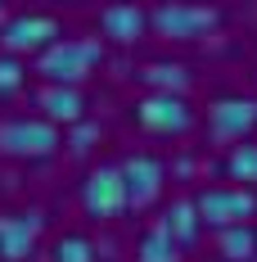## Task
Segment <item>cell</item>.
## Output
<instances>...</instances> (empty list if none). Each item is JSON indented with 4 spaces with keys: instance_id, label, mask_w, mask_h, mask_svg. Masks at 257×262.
Listing matches in <instances>:
<instances>
[{
    "instance_id": "obj_8",
    "label": "cell",
    "mask_w": 257,
    "mask_h": 262,
    "mask_svg": "<svg viewBox=\"0 0 257 262\" xmlns=\"http://www.w3.org/2000/svg\"><path fill=\"white\" fill-rule=\"evenodd\" d=\"M0 41H5L9 54L45 50V46L59 41V23H54L50 14H14V18H5V27H0Z\"/></svg>"
},
{
    "instance_id": "obj_12",
    "label": "cell",
    "mask_w": 257,
    "mask_h": 262,
    "mask_svg": "<svg viewBox=\"0 0 257 262\" xmlns=\"http://www.w3.org/2000/svg\"><path fill=\"white\" fill-rule=\"evenodd\" d=\"M162 226H167V235L176 239L180 249H190V244L199 239V231H203V217H199V204H194V199H176L172 208L162 212Z\"/></svg>"
},
{
    "instance_id": "obj_1",
    "label": "cell",
    "mask_w": 257,
    "mask_h": 262,
    "mask_svg": "<svg viewBox=\"0 0 257 262\" xmlns=\"http://www.w3.org/2000/svg\"><path fill=\"white\" fill-rule=\"evenodd\" d=\"M100 59H104V46L95 41V36H59L54 46L41 50L36 73H45L54 86H77Z\"/></svg>"
},
{
    "instance_id": "obj_3",
    "label": "cell",
    "mask_w": 257,
    "mask_h": 262,
    "mask_svg": "<svg viewBox=\"0 0 257 262\" xmlns=\"http://www.w3.org/2000/svg\"><path fill=\"white\" fill-rule=\"evenodd\" d=\"M0 149L14 158H50L59 149V127L50 118H5L0 122Z\"/></svg>"
},
{
    "instance_id": "obj_20",
    "label": "cell",
    "mask_w": 257,
    "mask_h": 262,
    "mask_svg": "<svg viewBox=\"0 0 257 262\" xmlns=\"http://www.w3.org/2000/svg\"><path fill=\"white\" fill-rule=\"evenodd\" d=\"M90 136H95V127H90V122H81L77 136H73V149H90Z\"/></svg>"
},
{
    "instance_id": "obj_5",
    "label": "cell",
    "mask_w": 257,
    "mask_h": 262,
    "mask_svg": "<svg viewBox=\"0 0 257 262\" xmlns=\"http://www.w3.org/2000/svg\"><path fill=\"white\" fill-rule=\"evenodd\" d=\"M81 204H86L90 217H118V212H127L131 199H127V177H122V167H118V163L90 167L86 181H81Z\"/></svg>"
},
{
    "instance_id": "obj_16",
    "label": "cell",
    "mask_w": 257,
    "mask_h": 262,
    "mask_svg": "<svg viewBox=\"0 0 257 262\" xmlns=\"http://www.w3.org/2000/svg\"><path fill=\"white\" fill-rule=\"evenodd\" d=\"M140 262H180V244L172 235H167V226L158 222L154 231H145V239H140Z\"/></svg>"
},
{
    "instance_id": "obj_10",
    "label": "cell",
    "mask_w": 257,
    "mask_h": 262,
    "mask_svg": "<svg viewBox=\"0 0 257 262\" xmlns=\"http://www.w3.org/2000/svg\"><path fill=\"white\" fill-rule=\"evenodd\" d=\"M41 212H0V262H27L36 249Z\"/></svg>"
},
{
    "instance_id": "obj_17",
    "label": "cell",
    "mask_w": 257,
    "mask_h": 262,
    "mask_svg": "<svg viewBox=\"0 0 257 262\" xmlns=\"http://www.w3.org/2000/svg\"><path fill=\"white\" fill-rule=\"evenodd\" d=\"M54 262H95V244L77 231H68L54 239Z\"/></svg>"
},
{
    "instance_id": "obj_13",
    "label": "cell",
    "mask_w": 257,
    "mask_h": 262,
    "mask_svg": "<svg viewBox=\"0 0 257 262\" xmlns=\"http://www.w3.org/2000/svg\"><path fill=\"white\" fill-rule=\"evenodd\" d=\"M41 108H45V118H50V122H81L86 100H81L77 86H50V91L41 95Z\"/></svg>"
},
{
    "instance_id": "obj_6",
    "label": "cell",
    "mask_w": 257,
    "mask_h": 262,
    "mask_svg": "<svg viewBox=\"0 0 257 262\" xmlns=\"http://www.w3.org/2000/svg\"><path fill=\"white\" fill-rule=\"evenodd\" d=\"M221 23V14L212 9V5H190V0H167V5H158L149 9V27H158L162 36H199V32H212V27Z\"/></svg>"
},
{
    "instance_id": "obj_14",
    "label": "cell",
    "mask_w": 257,
    "mask_h": 262,
    "mask_svg": "<svg viewBox=\"0 0 257 262\" xmlns=\"http://www.w3.org/2000/svg\"><path fill=\"white\" fill-rule=\"evenodd\" d=\"M217 249H221V258H226V262H253L257 258V231H253V222H248V226L221 231V235H217Z\"/></svg>"
},
{
    "instance_id": "obj_2",
    "label": "cell",
    "mask_w": 257,
    "mask_h": 262,
    "mask_svg": "<svg viewBox=\"0 0 257 262\" xmlns=\"http://www.w3.org/2000/svg\"><path fill=\"white\" fill-rule=\"evenodd\" d=\"M199 217L203 226H217V231H230V226H248L257 217V194L248 185H207L199 190Z\"/></svg>"
},
{
    "instance_id": "obj_19",
    "label": "cell",
    "mask_w": 257,
    "mask_h": 262,
    "mask_svg": "<svg viewBox=\"0 0 257 262\" xmlns=\"http://www.w3.org/2000/svg\"><path fill=\"white\" fill-rule=\"evenodd\" d=\"M23 81H27V68H23V59L5 50V54H0V95H14V91H18Z\"/></svg>"
},
{
    "instance_id": "obj_11",
    "label": "cell",
    "mask_w": 257,
    "mask_h": 262,
    "mask_svg": "<svg viewBox=\"0 0 257 262\" xmlns=\"http://www.w3.org/2000/svg\"><path fill=\"white\" fill-rule=\"evenodd\" d=\"M100 27H104V36H113V41H135L145 27H149V9H140V5H104L100 9Z\"/></svg>"
},
{
    "instance_id": "obj_15",
    "label": "cell",
    "mask_w": 257,
    "mask_h": 262,
    "mask_svg": "<svg viewBox=\"0 0 257 262\" xmlns=\"http://www.w3.org/2000/svg\"><path fill=\"white\" fill-rule=\"evenodd\" d=\"M140 77L149 81L154 91H172V95H185V86H190V68H185V63H167V59H158V63H149Z\"/></svg>"
},
{
    "instance_id": "obj_7",
    "label": "cell",
    "mask_w": 257,
    "mask_h": 262,
    "mask_svg": "<svg viewBox=\"0 0 257 262\" xmlns=\"http://www.w3.org/2000/svg\"><path fill=\"white\" fill-rule=\"evenodd\" d=\"M257 127V100L248 95H221L207 104V131L217 140H244Z\"/></svg>"
},
{
    "instance_id": "obj_4",
    "label": "cell",
    "mask_w": 257,
    "mask_h": 262,
    "mask_svg": "<svg viewBox=\"0 0 257 262\" xmlns=\"http://www.w3.org/2000/svg\"><path fill=\"white\" fill-rule=\"evenodd\" d=\"M135 122L154 136H180V131L194 127V108L185 95H172V91H149L135 100Z\"/></svg>"
},
{
    "instance_id": "obj_9",
    "label": "cell",
    "mask_w": 257,
    "mask_h": 262,
    "mask_svg": "<svg viewBox=\"0 0 257 262\" xmlns=\"http://www.w3.org/2000/svg\"><path fill=\"white\" fill-rule=\"evenodd\" d=\"M122 177H127L131 208H149L158 194H162V177H167V167H162V158H154V154H131L127 163H122Z\"/></svg>"
},
{
    "instance_id": "obj_18",
    "label": "cell",
    "mask_w": 257,
    "mask_h": 262,
    "mask_svg": "<svg viewBox=\"0 0 257 262\" xmlns=\"http://www.w3.org/2000/svg\"><path fill=\"white\" fill-rule=\"evenodd\" d=\"M226 172L235 181H257V145H235L226 154Z\"/></svg>"
}]
</instances>
